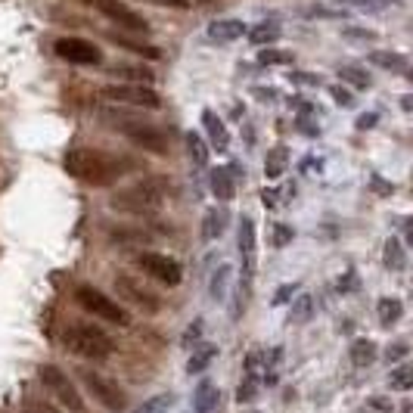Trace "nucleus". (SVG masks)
<instances>
[{"instance_id": "obj_15", "label": "nucleus", "mask_w": 413, "mask_h": 413, "mask_svg": "<svg viewBox=\"0 0 413 413\" xmlns=\"http://www.w3.org/2000/svg\"><path fill=\"white\" fill-rule=\"evenodd\" d=\"M202 124H205V131H208V140H212V146L215 150H227L230 146V134H227V128H224V121L217 119V115L212 112V109H205L202 112Z\"/></svg>"}, {"instance_id": "obj_33", "label": "nucleus", "mask_w": 413, "mask_h": 413, "mask_svg": "<svg viewBox=\"0 0 413 413\" xmlns=\"http://www.w3.org/2000/svg\"><path fill=\"white\" fill-rule=\"evenodd\" d=\"M186 146H190V155H193V162H196V165H208V146H205V140H202L196 131H193V134H186Z\"/></svg>"}, {"instance_id": "obj_42", "label": "nucleus", "mask_w": 413, "mask_h": 413, "mask_svg": "<svg viewBox=\"0 0 413 413\" xmlns=\"http://www.w3.org/2000/svg\"><path fill=\"white\" fill-rule=\"evenodd\" d=\"M339 289H342V292H352V289H357V274H354V270H348V274L339 280Z\"/></svg>"}, {"instance_id": "obj_41", "label": "nucleus", "mask_w": 413, "mask_h": 413, "mask_svg": "<svg viewBox=\"0 0 413 413\" xmlns=\"http://www.w3.org/2000/svg\"><path fill=\"white\" fill-rule=\"evenodd\" d=\"M295 295V283H289V286H283V289H280L277 295H274V305L280 308V305H286V301H289Z\"/></svg>"}, {"instance_id": "obj_36", "label": "nucleus", "mask_w": 413, "mask_h": 413, "mask_svg": "<svg viewBox=\"0 0 413 413\" xmlns=\"http://www.w3.org/2000/svg\"><path fill=\"white\" fill-rule=\"evenodd\" d=\"M255 395H258V379H255V373L249 370V376L243 379V385H239V392H237V401L246 404V401H252Z\"/></svg>"}, {"instance_id": "obj_27", "label": "nucleus", "mask_w": 413, "mask_h": 413, "mask_svg": "<svg viewBox=\"0 0 413 413\" xmlns=\"http://www.w3.org/2000/svg\"><path fill=\"white\" fill-rule=\"evenodd\" d=\"M109 37H112V44H119V47H124V50L137 53V56H146V59H159V56H162V50H159V47L134 44V41H128V37H121V35H109Z\"/></svg>"}, {"instance_id": "obj_43", "label": "nucleus", "mask_w": 413, "mask_h": 413, "mask_svg": "<svg viewBox=\"0 0 413 413\" xmlns=\"http://www.w3.org/2000/svg\"><path fill=\"white\" fill-rule=\"evenodd\" d=\"M370 407L379 410V413H388V410H395V404L388 401V398H370Z\"/></svg>"}, {"instance_id": "obj_1", "label": "nucleus", "mask_w": 413, "mask_h": 413, "mask_svg": "<svg viewBox=\"0 0 413 413\" xmlns=\"http://www.w3.org/2000/svg\"><path fill=\"white\" fill-rule=\"evenodd\" d=\"M62 165H66V171L75 181H81L88 186H109L121 177V162L103 150H90V146L68 150Z\"/></svg>"}, {"instance_id": "obj_31", "label": "nucleus", "mask_w": 413, "mask_h": 413, "mask_svg": "<svg viewBox=\"0 0 413 413\" xmlns=\"http://www.w3.org/2000/svg\"><path fill=\"white\" fill-rule=\"evenodd\" d=\"M388 385H392L395 392H410V388H413V367H410V364H407V367L392 370V376H388Z\"/></svg>"}, {"instance_id": "obj_21", "label": "nucleus", "mask_w": 413, "mask_h": 413, "mask_svg": "<svg viewBox=\"0 0 413 413\" xmlns=\"http://www.w3.org/2000/svg\"><path fill=\"white\" fill-rule=\"evenodd\" d=\"M352 13H385L392 6H398V0H336Z\"/></svg>"}, {"instance_id": "obj_8", "label": "nucleus", "mask_w": 413, "mask_h": 413, "mask_svg": "<svg viewBox=\"0 0 413 413\" xmlns=\"http://www.w3.org/2000/svg\"><path fill=\"white\" fill-rule=\"evenodd\" d=\"M103 100L109 103H124V106H140V109H159L162 100L159 93L146 84H109L103 88Z\"/></svg>"}, {"instance_id": "obj_47", "label": "nucleus", "mask_w": 413, "mask_h": 413, "mask_svg": "<svg viewBox=\"0 0 413 413\" xmlns=\"http://www.w3.org/2000/svg\"><path fill=\"white\" fill-rule=\"evenodd\" d=\"M401 354H407V345H401V342H398V345L388 348V361H398Z\"/></svg>"}, {"instance_id": "obj_20", "label": "nucleus", "mask_w": 413, "mask_h": 413, "mask_svg": "<svg viewBox=\"0 0 413 413\" xmlns=\"http://www.w3.org/2000/svg\"><path fill=\"white\" fill-rule=\"evenodd\" d=\"M286 165H289V150L280 143V146H274V150H270L268 162H264V174H268V181H277V177L286 171Z\"/></svg>"}, {"instance_id": "obj_9", "label": "nucleus", "mask_w": 413, "mask_h": 413, "mask_svg": "<svg viewBox=\"0 0 413 413\" xmlns=\"http://www.w3.org/2000/svg\"><path fill=\"white\" fill-rule=\"evenodd\" d=\"M81 379H84V388H88L106 410H112V413L124 410V392L115 379L103 376V373H93V370H81Z\"/></svg>"}, {"instance_id": "obj_44", "label": "nucleus", "mask_w": 413, "mask_h": 413, "mask_svg": "<svg viewBox=\"0 0 413 413\" xmlns=\"http://www.w3.org/2000/svg\"><path fill=\"white\" fill-rule=\"evenodd\" d=\"M289 78H292V81H299V84H321V78H314L311 72H295Z\"/></svg>"}, {"instance_id": "obj_22", "label": "nucleus", "mask_w": 413, "mask_h": 413, "mask_svg": "<svg viewBox=\"0 0 413 413\" xmlns=\"http://www.w3.org/2000/svg\"><path fill=\"white\" fill-rule=\"evenodd\" d=\"M376 314H379V323H383V326H395L401 321V314H404V305L398 299H379Z\"/></svg>"}, {"instance_id": "obj_6", "label": "nucleus", "mask_w": 413, "mask_h": 413, "mask_svg": "<svg viewBox=\"0 0 413 413\" xmlns=\"http://www.w3.org/2000/svg\"><path fill=\"white\" fill-rule=\"evenodd\" d=\"M41 383L50 388L53 395L59 398V404L66 410H72V413H84V398H81V392L75 388V383L66 376L59 367H53V364H44L41 367Z\"/></svg>"}, {"instance_id": "obj_35", "label": "nucleus", "mask_w": 413, "mask_h": 413, "mask_svg": "<svg viewBox=\"0 0 413 413\" xmlns=\"http://www.w3.org/2000/svg\"><path fill=\"white\" fill-rule=\"evenodd\" d=\"M314 314V299L311 295H299V301H292V321L301 323V321H311Z\"/></svg>"}, {"instance_id": "obj_52", "label": "nucleus", "mask_w": 413, "mask_h": 413, "mask_svg": "<svg viewBox=\"0 0 413 413\" xmlns=\"http://www.w3.org/2000/svg\"><path fill=\"white\" fill-rule=\"evenodd\" d=\"M407 78H410V81H413V66H410V68H407Z\"/></svg>"}, {"instance_id": "obj_38", "label": "nucleus", "mask_w": 413, "mask_h": 413, "mask_svg": "<svg viewBox=\"0 0 413 413\" xmlns=\"http://www.w3.org/2000/svg\"><path fill=\"white\" fill-rule=\"evenodd\" d=\"M292 237H295V233L286 227V224H277V227H274V239H270V243H274L277 249H283L286 243H292Z\"/></svg>"}, {"instance_id": "obj_34", "label": "nucleus", "mask_w": 413, "mask_h": 413, "mask_svg": "<svg viewBox=\"0 0 413 413\" xmlns=\"http://www.w3.org/2000/svg\"><path fill=\"white\" fill-rule=\"evenodd\" d=\"M171 404H174V398H171V395H155V398H150L146 404H140L134 413H168Z\"/></svg>"}, {"instance_id": "obj_32", "label": "nucleus", "mask_w": 413, "mask_h": 413, "mask_svg": "<svg viewBox=\"0 0 413 413\" xmlns=\"http://www.w3.org/2000/svg\"><path fill=\"white\" fill-rule=\"evenodd\" d=\"M404 249H401V239H388L385 243V268H392V270H401L404 268Z\"/></svg>"}, {"instance_id": "obj_45", "label": "nucleus", "mask_w": 413, "mask_h": 413, "mask_svg": "<svg viewBox=\"0 0 413 413\" xmlns=\"http://www.w3.org/2000/svg\"><path fill=\"white\" fill-rule=\"evenodd\" d=\"M152 4H159V6H174V10H186V6H190V0H152Z\"/></svg>"}, {"instance_id": "obj_2", "label": "nucleus", "mask_w": 413, "mask_h": 413, "mask_svg": "<svg viewBox=\"0 0 413 413\" xmlns=\"http://www.w3.org/2000/svg\"><path fill=\"white\" fill-rule=\"evenodd\" d=\"M66 348L78 357H88V361H106L115 354V342L106 336L103 330L90 323H72L66 330Z\"/></svg>"}, {"instance_id": "obj_11", "label": "nucleus", "mask_w": 413, "mask_h": 413, "mask_svg": "<svg viewBox=\"0 0 413 413\" xmlns=\"http://www.w3.org/2000/svg\"><path fill=\"white\" fill-rule=\"evenodd\" d=\"M90 4L97 6L106 19H112L115 25H121L124 31H134V35H146V31H150V22H146L137 10L124 6L121 0H90Z\"/></svg>"}, {"instance_id": "obj_30", "label": "nucleus", "mask_w": 413, "mask_h": 413, "mask_svg": "<svg viewBox=\"0 0 413 413\" xmlns=\"http://www.w3.org/2000/svg\"><path fill=\"white\" fill-rule=\"evenodd\" d=\"M292 59H295L292 50H277V47H268V50L258 53V62H261V66H289Z\"/></svg>"}, {"instance_id": "obj_25", "label": "nucleus", "mask_w": 413, "mask_h": 413, "mask_svg": "<svg viewBox=\"0 0 413 413\" xmlns=\"http://www.w3.org/2000/svg\"><path fill=\"white\" fill-rule=\"evenodd\" d=\"M339 78H342V81H348L352 88H357V90H367L370 84H373V78L364 72L361 66H342L339 68Z\"/></svg>"}, {"instance_id": "obj_4", "label": "nucleus", "mask_w": 413, "mask_h": 413, "mask_svg": "<svg viewBox=\"0 0 413 413\" xmlns=\"http://www.w3.org/2000/svg\"><path fill=\"white\" fill-rule=\"evenodd\" d=\"M75 299H78V305L81 308H88L90 314H97L100 321H106V323H115V326H128L131 323V314L124 311L119 301H112L106 292H100L97 286H81V289L75 292Z\"/></svg>"}, {"instance_id": "obj_19", "label": "nucleus", "mask_w": 413, "mask_h": 413, "mask_svg": "<svg viewBox=\"0 0 413 413\" xmlns=\"http://www.w3.org/2000/svg\"><path fill=\"white\" fill-rule=\"evenodd\" d=\"M348 354H352L354 367H370V364L379 357V348H376V342H370V339H354Z\"/></svg>"}, {"instance_id": "obj_26", "label": "nucleus", "mask_w": 413, "mask_h": 413, "mask_svg": "<svg viewBox=\"0 0 413 413\" xmlns=\"http://www.w3.org/2000/svg\"><path fill=\"white\" fill-rule=\"evenodd\" d=\"M112 75H119V78H124V81H131V84H152V72H150V68L115 66V68H112Z\"/></svg>"}, {"instance_id": "obj_24", "label": "nucleus", "mask_w": 413, "mask_h": 413, "mask_svg": "<svg viewBox=\"0 0 413 413\" xmlns=\"http://www.w3.org/2000/svg\"><path fill=\"white\" fill-rule=\"evenodd\" d=\"M224 230V212L221 208H208L205 217H202V237L205 239H217Z\"/></svg>"}, {"instance_id": "obj_13", "label": "nucleus", "mask_w": 413, "mask_h": 413, "mask_svg": "<svg viewBox=\"0 0 413 413\" xmlns=\"http://www.w3.org/2000/svg\"><path fill=\"white\" fill-rule=\"evenodd\" d=\"M243 35H249V28L239 19H217L208 25V41H215V44H233Z\"/></svg>"}, {"instance_id": "obj_50", "label": "nucleus", "mask_w": 413, "mask_h": 413, "mask_svg": "<svg viewBox=\"0 0 413 413\" xmlns=\"http://www.w3.org/2000/svg\"><path fill=\"white\" fill-rule=\"evenodd\" d=\"M401 109H407V112H413V93H407V97H401Z\"/></svg>"}, {"instance_id": "obj_48", "label": "nucleus", "mask_w": 413, "mask_h": 413, "mask_svg": "<svg viewBox=\"0 0 413 413\" xmlns=\"http://www.w3.org/2000/svg\"><path fill=\"white\" fill-rule=\"evenodd\" d=\"M255 97H264V103H268V100H277V90L274 88H255Z\"/></svg>"}, {"instance_id": "obj_46", "label": "nucleus", "mask_w": 413, "mask_h": 413, "mask_svg": "<svg viewBox=\"0 0 413 413\" xmlns=\"http://www.w3.org/2000/svg\"><path fill=\"white\" fill-rule=\"evenodd\" d=\"M373 190L383 193V196H388V193H392V186H388V184L383 181V177H373Z\"/></svg>"}, {"instance_id": "obj_17", "label": "nucleus", "mask_w": 413, "mask_h": 413, "mask_svg": "<svg viewBox=\"0 0 413 413\" xmlns=\"http://www.w3.org/2000/svg\"><path fill=\"white\" fill-rule=\"evenodd\" d=\"M212 193L221 202H230L233 196H237V186H233V174H230V168H215L212 171Z\"/></svg>"}, {"instance_id": "obj_49", "label": "nucleus", "mask_w": 413, "mask_h": 413, "mask_svg": "<svg viewBox=\"0 0 413 413\" xmlns=\"http://www.w3.org/2000/svg\"><path fill=\"white\" fill-rule=\"evenodd\" d=\"M404 230H407V246L413 249V217H407V221H404Z\"/></svg>"}, {"instance_id": "obj_28", "label": "nucleus", "mask_w": 413, "mask_h": 413, "mask_svg": "<svg viewBox=\"0 0 413 413\" xmlns=\"http://www.w3.org/2000/svg\"><path fill=\"white\" fill-rule=\"evenodd\" d=\"M215 354H217L215 345H202V348H196V354H193L190 364H186V373H202V370L208 367V364L215 361Z\"/></svg>"}, {"instance_id": "obj_10", "label": "nucleus", "mask_w": 413, "mask_h": 413, "mask_svg": "<svg viewBox=\"0 0 413 413\" xmlns=\"http://www.w3.org/2000/svg\"><path fill=\"white\" fill-rule=\"evenodd\" d=\"M115 292L121 295V301H128V305L146 311V314H155V311L162 308V299H159V295H155L152 289H146V283H140V280L128 277V274H119V277H115Z\"/></svg>"}, {"instance_id": "obj_40", "label": "nucleus", "mask_w": 413, "mask_h": 413, "mask_svg": "<svg viewBox=\"0 0 413 413\" xmlns=\"http://www.w3.org/2000/svg\"><path fill=\"white\" fill-rule=\"evenodd\" d=\"M376 121H379V115H376V112H364L361 119H357V131H370V128H376Z\"/></svg>"}, {"instance_id": "obj_12", "label": "nucleus", "mask_w": 413, "mask_h": 413, "mask_svg": "<svg viewBox=\"0 0 413 413\" xmlns=\"http://www.w3.org/2000/svg\"><path fill=\"white\" fill-rule=\"evenodd\" d=\"M56 53L72 66H100L103 62V53L97 50V44L84 41V37H59Z\"/></svg>"}, {"instance_id": "obj_39", "label": "nucleus", "mask_w": 413, "mask_h": 413, "mask_svg": "<svg viewBox=\"0 0 413 413\" xmlns=\"http://www.w3.org/2000/svg\"><path fill=\"white\" fill-rule=\"evenodd\" d=\"M202 326H205V323H202V317H196V321L186 326V336H184V345H186V348H190L193 342H199V339H202Z\"/></svg>"}, {"instance_id": "obj_53", "label": "nucleus", "mask_w": 413, "mask_h": 413, "mask_svg": "<svg viewBox=\"0 0 413 413\" xmlns=\"http://www.w3.org/2000/svg\"><path fill=\"white\" fill-rule=\"evenodd\" d=\"M249 413H258V410H249Z\"/></svg>"}, {"instance_id": "obj_37", "label": "nucleus", "mask_w": 413, "mask_h": 413, "mask_svg": "<svg viewBox=\"0 0 413 413\" xmlns=\"http://www.w3.org/2000/svg\"><path fill=\"white\" fill-rule=\"evenodd\" d=\"M330 93H333V100H336L339 106H345V109L354 106V93H352V90H345V88H339V84H333Z\"/></svg>"}, {"instance_id": "obj_16", "label": "nucleus", "mask_w": 413, "mask_h": 413, "mask_svg": "<svg viewBox=\"0 0 413 413\" xmlns=\"http://www.w3.org/2000/svg\"><path fill=\"white\" fill-rule=\"evenodd\" d=\"M305 16L308 19H345V16H352V10H345L336 0H321V4L305 6Z\"/></svg>"}, {"instance_id": "obj_5", "label": "nucleus", "mask_w": 413, "mask_h": 413, "mask_svg": "<svg viewBox=\"0 0 413 413\" xmlns=\"http://www.w3.org/2000/svg\"><path fill=\"white\" fill-rule=\"evenodd\" d=\"M137 268L162 286H181V280H184V268L171 255H162V252H140Z\"/></svg>"}, {"instance_id": "obj_51", "label": "nucleus", "mask_w": 413, "mask_h": 413, "mask_svg": "<svg viewBox=\"0 0 413 413\" xmlns=\"http://www.w3.org/2000/svg\"><path fill=\"white\" fill-rule=\"evenodd\" d=\"M196 4H202V6H208V4H215V0H196Z\"/></svg>"}, {"instance_id": "obj_18", "label": "nucleus", "mask_w": 413, "mask_h": 413, "mask_svg": "<svg viewBox=\"0 0 413 413\" xmlns=\"http://www.w3.org/2000/svg\"><path fill=\"white\" fill-rule=\"evenodd\" d=\"M280 35H283V28L277 25V22H258V25L249 28V41H252L255 47H270L274 41H280Z\"/></svg>"}, {"instance_id": "obj_29", "label": "nucleus", "mask_w": 413, "mask_h": 413, "mask_svg": "<svg viewBox=\"0 0 413 413\" xmlns=\"http://www.w3.org/2000/svg\"><path fill=\"white\" fill-rule=\"evenodd\" d=\"M370 62H373V66L388 68V72H401V68H404V56H401V53H388V50L370 53Z\"/></svg>"}, {"instance_id": "obj_23", "label": "nucleus", "mask_w": 413, "mask_h": 413, "mask_svg": "<svg viewBox=\"0 0 413 413\" xmlns=\"http://www.w3.org/2000/svg\"><path fill=\"white\" fill-rule=\"evenodd\" d=\"M230 277H233V268L230 264H221V268L215 270V277H212V299L215 301H221L224 295H227V289H230Z\"/></svg>"}, {"instance_id": "obj_7", "label": "nucleus", "mask_w": 413, "mask_h": 413, "mask_svg": "<svg viewBox=\"0 0 413 413\" xmlns=\"http://www.w3.org/2000/svg\"><path fill=\"white\" fill-rule=\"evenodd\" d=\"M115 128H119L128 140H134L137 146H143V150H150L155 155H165L168 152V137L162 134L159 128H152V124L134 121V119H119V121H115Z\"/></svg>"}, {"instance_id": "obj_3", "label": "nucleus", "mask_w": 413, "mask_h": 413, "mask_svg": "<svg viewBox=\"0 0 413 413\" xmlns=\"http://www.w3.org/2000/svg\"><path fill=\"white\" fill-rule=\"evenodd\" d=\"M165 202V190L162 184L155 181H140V184H131L119 190L112 196V208L115 212H128V215H152L162 208Z\"/></svg>"}, {"instance_id": "obj_14", "label": "nucleus", "mask_w": 413, "mask_h": 413, "mask_svg": "<svg viewBox=\"0 0 413 413\" xmlns=\"http://www.w3.org/2000/svg\"><path fill=\"white\" fill-rule=\"evenodd\" d=\"M193 407H196V413H215L221 407V388H217L212 379H202V383L193 388Z\"/></svg>"}]
</instances>
